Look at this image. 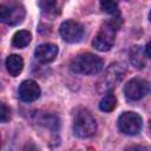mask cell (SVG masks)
<instances>
[{
	"mask_svg": "<svg viewBox=\"0 0 151 151\" xmlns=\"http://www.w3.org/2000/svg\"><path fill=\"white\" fill-rule=\"evenodd\" d=\"M120 24H122V20L119 17L104 22L100 26L98 33L96 34V37L92 41L93 47L100 52L109 51L114 44L116 32H117L118 27L120 26Z\"/></svg>",
	"mask_w": 151,
	"mask_h": 151,
	"instance_id": "obj_1",
	"label": "cell"
},
{
	"mask_svg": "<svg viewBox=\"0 0 151 151\" xmlns=\"http://www.w3.org/2000/svg\"><path fill=\"white\" fill-rule=\"evenodd\" d=\"M149 19H150V21H151V11H150V13H149Z\"/></svg>",
	"mask_w": 151,
	"mask_h": 151,
	"instance_id": "obj_22",
	"label": "cell"
},
{
	"mask_svg": "<svg viewBox=\"0 0 151 151\" xmlns=\"http://www.w3.org/2000/svg\"><path fill=\"white\" fill-rule=\"evenodd\" d=\"M143 126V120L142 117L132 111H126L122 113L118 118V129L120 132L129 134V136H134L137 134Z\"/></svg>",
	"mask_w": 151,
	"mask_h": 151,
	"instance_id": "obj_4",
	"label": "cell"
},
{
	"mask_svg": "<svg viewBox=\"0 0 151 151\" xmlns=\"http://www.w3.org/2000/svg\"><path fill=\"white\" fill-rule=\"evenodd\" d=\"M39 6H40V8L42 9L44 13H47V15H57L60 12V9H58L59 4L57 1H51V0L40 1Z\"/></svg>",
	"mask_w": 151,
	"mask_h": 151,
	"instance_id": "obj_15",
	"label": "cell"
},
{
	"mask_svg": "<svg viewBox=\"0 0 151 151\" xmlns=\"http://www.w3.org/2000/svg\"><path fill=\"white\" fill-rule=\"evenodd\" d=\"M149 130H150V136H151V120H150V124H149Z\"/></svg>",
	"mask_w": 151,
	"mask_h": 151,
	"instance_id": "obj_21",
	"label": "cell"
},
{
	"mask_svg": "<svg viewBox=\"0 0 151 151\" xmlns=\"http://www.w3.org/2000/svg\"><path fill=\"white\" fill-rule=\"evenodd\" d=\"M150 91V83L142 78H133L124 86V93L130 100H139Z\"/></svg>",
	"mask_w": 151,
	"mask_h": 151,
	"instance_id": "obj_6",
	"label": "cell"
},
{
	"mask_svg": "<svg viewBox=\"0 0 151 151\" xmlns=\"http://www.w3.org/2000/svg\"><path fill=\"white\" fill-rule=\"evenodd\" d=\"M22 67H24V60L20 55L11 54L9 57H7L6 68H7V72L9 73V76H12V77L19 76L20 72L22 71Z\"/></svg>",
	"mask_w": 151,
	"mask_h": 151,
	"instance_id": "obj_11",
	"label": "cell"
},
{
	"mask_svg": "<svg viewBox=\"0 0 151 151\" xmlns=\"http://www.w3.org/2000/svg\"><path fill=\"white\" fill-rule=\"evenodd\" d=\"M97 122L87 110H79L73 120V132L79 138H87L96 133Z\"/></svg>",
	"mask_w": 151,
	"mask_h": 151,
	"instance_id": "obj_3",
	"label": "cell"
},
{
	"mask_svg": "<svg viewBox=\"0 0 151 151\" xmlns=\"http://www.w3.org/2000/svg\"><path fill=\"white\" fill-rule=\"evenodd\" d=\"M100 7L104 12L109 13V14H118V4L114 1H101L100 2Z\"/></svg>",
	"mask_w": 151,
	"mask_h": 151,
	"instance_id": "obj_17",
	"label": "cell"
},
{
	"mask_svg": "<svg viewBox=\"0 0 151 151\" xmlns=\"http://www.w3.org/2000/svg\"><path fill=\"white\" fill-rule=\"evenodd\" d=\"M39 122L41 125H44L48 129H52V130H57L59 127V118L53 114H45L40 118Z\"/></svg>",
	"mask_w": 151,
	"mask_h": 151,
	"instance_id": "obj_16",
	"label": "cell"
},
{
	"mask_svg": "<svg viewBox=\"0 0 151 151\" xmlns=\"http://www.w3.org/2000/svg\"><path fill=\"white\" fill-rule=\"evenodd\" d=\"M104 61L100 57L92 53H80L74 57L70 64V68L74 73L92 76L97 74L103 70Z\"/></svg>",
	"mask_w": 151,
	"mask_h": 151,
	"instance_id": "obj_2",
	"label": "cell"
},
{
	"mask_svg": "<svg viewBox=\"0 0 151 151\" xmlns=\"http://www.w3.org/2000/svg\"><path fill=\"white\" fill-rule=\"evenodd\" d=\"M25 18V9L19 4H1L0 5V19L2 22L9 26L20 24Z\"/></svg>",
	"mask_w": 151,
	"mask_h": 151,
	"instance_id": "obj_5",
	"label": "cell"
},
{
	"mask_svg": "<svg viewBox=\"0 0 151 151\" xmlns=\"http://www.w3.org/2000/svg\"><path fill=\"white\" fill-rule=\"evenodd\" d=\"M40 93H41L40 87L34 80L27 79L19 85L18 94H19V98L25 103H31L37 100L40 97Z\"/></svg>",
	"mask_w": 151,
	"mask_h": 151,
	"instance_id": "obj_8",
	"label": "cell"
},
{
	"mask_svg": "<svg viewBox=\"0 0 151 151\" xmlns=\"http://www.w3.org/2000/svg\"><path fill=\"white\" fill-rule=\"evenodd\" d=\"M31 39H32V34L28 31L22 29V31L17 32L13 35L12 45L14 47H17V48H24V47H26L31 42Z\"/></svg>",
	"mask_w": 151,
	"mask_h": 151,
	"instance_id": "obj_13",
	"label": "cell"
},
{
	"mask_svg": "<svg viewBox=\"0 0 151 151\" xmlns=\"http://www.w3.org/2000/svg\"><path fill=\"white\" fill-rule=\"evenodd\" d=\"M125 151H150V149L143 145H132V146H129Z\"/></svg>",
	"mask_w": 151,
	"mask_h": 151,
	"instance_id": "obj_19",
	"label": "cell"
},
{
	"mask_svg": "<svg viewBox=\"0 0 151 151\" xmlns=\"http://www.w3.org/2000/svg\"><path fill=\"white\" fill-rule=\"evenodd\" d=\"M145 54H146V57L151 58V41H149L147 45L145 46Z\"/></svg>",
	"mask_w": 151,
	"mask_h": 151,
	"instance_id": "obj_20",
	"label": "cell"
},
{
	"mask_svg": "<svg viewBox=\"0 0 151 151\" xmlns=\"http://www.w3.org/2000/svg\"><path fill=\"white\" fill-rule=\"evenodd\" d=\"M60 35L67 42H78L83 39L84 35V27L81 24L74 20H66L59 27Z\"/></svg>",
	"mask_w": 151,
	"mask_h": 151,
	"instance_id": "obj_7",
	"label": "cell"
},
{
	"mask_svg": "<svg viewBox=\"0 0 151 151\" xmlns=\"http://www.w3.org/2000/svg\"><path fill=\"white\" fill-rule=\"evenodd\" d=\"M124 76H125L124 66H122L118 63H113L106 70V73H105V77H104V81H105L107 87H114L123 80Z\"/></svg>",
	"mask_w": 151,
	"mask_h": 151,
	"instance_id": "obj_9",
	"label": "cell"
},
{
	"mask_svg": "<svg viewBox=\"0 0 151 151\" xmlns=\"http://www.w3.org/2000/svg\"><path fill=\"white\" fill-rule=\"evenodd\" d=\"M130 61L137 68H143L146 64V54L145 50H143L139 45H136L130 51Z\"/></svg>",
	"mask_w": 151,
	"mask_h": 151,
	"instance_id": "obj_12",
	"label": "cell"
},
{
	"mask_svg": "<svg viewBox=\"0 0 151 151\" xmlns=\"http://www.w3.org/2000/svg\"><path fill=\"white\" fill-rule=\"evenodd\" d=\"M11 118V110L6 106L5 103H1L0 105V120L1 123H7Z\"/></svg>",
	"mask_w": 151,
	"mask_h": 151,
	"instance_id": "obj_18",
	"label": "cell"
},
{
	"mask_svg": "<svg viewBox=\"0 0 151 151\" xmlns=\"http://www.w3.org/2000/svg\"><path fill=\"white\" fill-rule=\"evenodd\" d=\"M57 54H58V47L54 44H50V42L39 45L34 51L35 59L42 64L53 61L55 59Z\"/></svg>",
	"mask_w": 151,
	"mask_h": 151,
	"instance_id": "obj_10",
	"label": "cell"
},
{
	"mask_svg": "<svg viewBox=\"0 0 151 151\" xmlns=\"http://www.w3.org/2000/svg\"><path fill=\"white\" fill-rule=\"evenodd\" d=\"M117 105V99L112 93H107L106 96H104L99 103V109L104 112H111L114 110Z\"/></svg>",
	"mask_w": 151,
	"mask_h": 151,
	"instance_id": "obj_14",
	"label": "cell"
}]
</instances>
